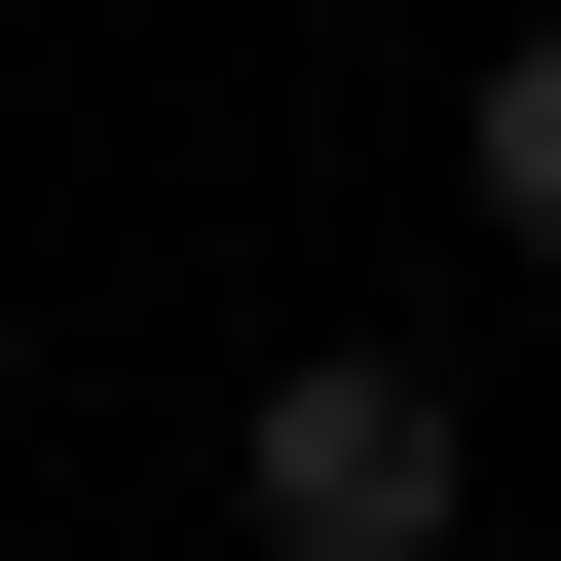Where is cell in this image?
Instances as JSON below:
<instances>
[{"mask_svg":"<svg viewBox=\"0 0 561 561\" xmlns=\"http://www.w3.org/2000/svg\"><path fill=\"white\" fill-rule=\"evenodd\" d=\"M449 524H486L449 337H262L225 375V561H449Z\"/></svg>","mask_w":561,"mask_h":561,"instance_id":"cell-1","label":"cell"},{"mask_svg":"<svg viewBox=\"0 0 561 561\" xmlns=\"http://www.w3.org/2000/svg\"><path fill=\"white\" fill-rule=\"evenodd\" d=\"M449 187H486V262H524V300H561V0H524V38L449 76Z\"/></svg>","mask_w":561,"mask_h":561,"instance_id":"cell-2","label":"cell"}]
</instances>
